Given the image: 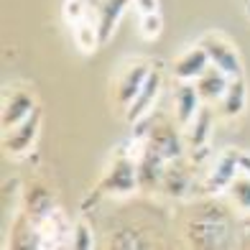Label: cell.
Masks as SVG:
<instances>
[{
  "mask_svg": "<svg viewBox=\"0 0 250 250\" xmlns=\"http://www.w3.org/2000/svg\"><path fill=\"white\" fill-rule=\"evenodd\" d=\"M141 153H143V141H138V146L133 143V151H123V148L115 151L110 166L105 168V176L100 181L102 194L128 197L135 189H141V184H138V156Z\"/></svg>",
  "mask_w": 250,
  "mask_h": 250,
  "instance_id": "1",
  "label": "cell"
},
{
  "mask_svg": "<svg viewBox=\"0 0 250 250\" xmlns=\"http://www.w3.org/2000/svg\"><path fill=\"white\" fill-rule=\"evenodd\" d=\"M230 235L227 212L217 204H204L187 222V240L191 248H220Z\"/></svg>",
  "mask_w": 250,
  "mask_h": 250,
  "instance_id": "2",
  "label": "cell"
},
{
  "mask_svg": "<svg viewBox=\"0 0 250 250\" xmlns=\"http://www.w3.org/2000/svg\"><path fill=\"white\" fill-rule=\"evenodd\" d=\"M179 128L181 125L176 120L153 118V125H151V130L143 141L148 148L161 153L166 161H174V158H181V153H184V141H187V138H181Z\"/></svg>",
  "mask_w": 250,
  "mask_h": 250,
  "instance_id": "3",
  "label": "cell"
},
{
  "mask_svg": "<svg viewBox=\"0 0 250 250\" xmlns=\"http://www.w3.org/2000/svg\"><path fill=\"white\" fill-rule=\"evenodd\" d=\"M243 171V166H240V153L232 151V148H227L222 151L217 158H214V164L209 166V171L207 176H204V184H202V191L204 194H222V191H227V187L232 184V179Z\"/></svg>",
  "mask_w": 250,
  "mask_h": 250,
  "instance_id": "4",
  "label": "cell"
},
{
  "mask_svg": "<svg viewBox=\"0 0 250 250\" xmlns=\"http://www.w3.org/2000/svg\"><path fill=\"white\" fill-rule=\"evenodd\" d=\"M199 43L204 46V51H207L209 62H212L214 66H220V69L227 72L230 77H240V74H243V62H240V56H237L235 46L222 36V33H217V31L204 33V36L199 39Z\"/></svg>",
  "mask_w": 250,
  "mask_h": 250,
  "instance_id": "5",
  "label": "cell"
},
{
  "mask_svg": "<svg viewBox=\"0 0 250 250\" xmlns=\"http://www.w3.org/2000/svg\"><path fill=\"white\" fill-rule=\"evenodd\" d=\"M39 130H41V110L36 107L23 123L13 125L10 130H3V148H5V153H10V156L28 153L33 148V143H36V138H39Z\"/></svg>",
  "mask_w": 250,
  "mask_h": 250,
  "instance_id": "6",
  "label": "cell"
},
{
  "mask_svg": "<svg viewBox=\"0 0 250 250\" xmlns=\"http://www.w3.org/2000/svg\"><path fill=\"white\" fill-rule=\"evenodd\" d=\"M133 5V0H89V18L97 23L102 43H107L118 31L123 13Z\"/></svg>",
  "mask_w": 250,
  "mask_h": 250,
  "instance_id": "7",
  "label": "cell"
},
{
  "mask_svg": "<svg viewBox=\"0 0 250 250\" xmlns=\"http://www.w3.org/2000/svg\"><path fill=\"white\" fill-rule=\"evenodd\" d=\"M148 74H151V64L143 59H133L120 69V74L115 79V95H118V102L123 107H128L135 100V95L141 92V87L148 79Z\"/></svg>",
  "mask_w": 250,
  "mask_h": 250,
  "instance_id": "8",
  "label": "cell"
},
{
  "mask_svg": "<svg viewBox=\"0 0 250 250\" xmlns=\"http://www.w3.org/2000/svg\"><path fill=\"white\" fill-rule=\"evenodd\" d=\"M161 84H164L161 72L151 69L148 79H146L143 87H141V92L135 95V100L130 102L128 107H125V118H128L130 125H133L135 120H141V118H146V115H151V110H153V105H156V100H158V95H161Z\"/></svg>",
  "mask_w": 250,
  "mask_h": 250,
  "instance_id": "9",
  "label": "cell"
},
{
  "mask_svg": "<svg viewBox=\"0 0 250 250\" xmlns=\"http://www.w3.org/2000/svg\"><path fill=\"white\" fill-rule=\"evenodd\" d=\"M36 100L26 89H13V92H5L3 97V130H10L13 125L23 123L33 110H36Z\"/></svg>",
  "mask_w": 250,
  "mask_h": 250,
  "instance_id": "10",
  "label": "cell"
},
{
  "mask_svg": "<svg viewBox=\"0 0 250 250\" xmlns=\"http://www.w3.org/2000/svg\"><path fill=\"white\" fill-rule=\"evenodd\" d=\"M230 74L222 72L220 66L209 64L207 69H204L197 79H194V87L202 97V102H220L222 95L227 92V87H230Z\"/></svg>",
  "mask_w": 250,
  "mask_h": 250,
  "instance_id": "11",
  "label": "cell"
},
{
  "mask_svg": "<svg viewBox=\"0 0 250 250\" xmlns=\"http://www.w3.org/2000/svg\"><path fill=\"white\" fill-rule=\"evenodd\" d=\"M209 64H212V62H209L207 51H204V46H202V43H197V46L187 49V51L174 62L171 72H174V77L179 79V82H194V79H197L204 69H207Z\"/></svg>",
  "mask_w": 250,
  "mask_h": 250,
  "instance_id": "12",
  "label": "cell"
},
{
  "mask_svg": "<svg viewBox=\"0 0 250 250\" xmlns=\"http://www.w3.org/2000/svg\"><path fill=\"white\" fill-rule=\"evenodd\" d=\"M199 107H202V97L197 92L194 82H181L176 87V95H174V120L181 128H187L199 112Z\"/></svg>",
  "mask_w": 250,
  "mask_h": 250,
  "instance_id": "13",
  "label": "cell"
},
{
  "mask_svg": "<svg viewBox=\"0 0 250 250\" xmlns=\"http://www.w3.org/2000/svg\"><path fill=\"white\" fill-rule=\"evenodd\" d=\"M212 123H214V115H212V110L207 105H202L199 112L194 115V120H191L187 125V133H184V138H187V146L191 151H202V148H207V143H209V135H212Z\"/></svg>",
  "mask_w": 250,
  "mask_h": 250,
  "instance_id": "14",
  "label": "cell"
},
{
  "mask_svg": "<svg viewBox=\"0 0 250 250\" xmlns=\"http://www.w3.org/2000/svg\"><path fill=\"white\" fill-rule=\"evenodd\" d=\"M191 187V174L184 164H179V158L168 161L164 168V179H161V191L168 197H184Z\"/></svg>",
  "mask_w": 250,
  "mask_h": 250,
  "instance_id": "15",
  "label": "cell"
},
{
  "mask_svg": "<svg viewBox=\"0 0 250 250\" xmlns=\"http://www.w3.org/2000/svg\"><path fill=\"white\" fill-rule=\"evenodd\" d=\"M56 207V199L51 194V189H46L43 184H31L23 191V212L31 214L33 220H41L43 214H49Z\"/></svg>",
  "mask_w": 250,
  "mask_h": 250,
  "instance_id": "16",
  "label": "cell"
},
{
  "mask_svg": "<svg viewBox=\"0 0 250 250\" xmlns=\"http://www.w3.org/2000/svg\"><path fill=\"white\" fill-rule=\"evenodd\" d=\"M220 102H222V115L225 118H235L245 110V105H248V84H245L243 74L230 79V87H227V92L222 95Z\"/></svg>",
  "mask_w": 250,
  "mask_h": 250,
  "instance_id": "17",
  "label": "cell"
},
{
  "mask_svg": "<svg viewBox=\"0 0 250 250\" xmlns=\"http://www.w3.org/2000/svg\"><path fill=\"white\" fill-rule=\"evenodd\" d=\"M72 33H74V43L77 49L82 54H92L102 46V36H100V28L92 18H82L77 21V23H72Z\"/></svg>",
  "mask_w": 250,
  "mask_h": 250,
  "instance_id": "18",
  "label": "cell"
},
{
  "mask_svg": "<svg viewBox=\"0 0 250 250\" xmlns=\"http://www.w3.org/2000/svg\"><path fill=\"white\" fill-rule=\"evenodd\" d=\"M225 194H227V199H230L240 212L250 214V174L248 171H240V174L232 179V184L227 187Z\"/></svg>",
  "mask_w": 250,
  "mask_h": 250,
  "instance_id": "19",
  "label": "cell"
},
{
  "mask_svg": "<svg viewBox=\"0 0 250 250\" xmlns=\"http://www.w3.org/2000/svg\"><path fill=\"white\" fill-rule=\"evenodd\" d=\"M161 31H164L161 10L141 16V21H138V33H141V39H146V41H156L158 36H161Z\"/></svg>",
  "mask_w": 250,
  "mask_h": 250,
  "instance_id": "20",
  "label": "cell"
},
{
  "mask_svg": "<svg viewBox=\"0 0 250 250\" xmlns=\"http://www.w3.org/2000/svg\"><path fill=\"white\" fill-rule=\"evenodd\" d=\"M69 248H77V250H89L95 248V235H92V227H89L84 220H77L74 227H72V240H69Z\"/></svg>",
  "mask_w": 250,
  "mask_h": 250,
  "instance_id": "21",
  "label": "cell"
},
{
  "mask_svg": "<svg viewBox=\"0 0 250 250\" xmlns=\"http://www.w3.org/2000/svg\"><path fill=\"white\" fill-rule=\"evenodd\" d=\"M89 16V0H64V18L69 26Z\"/></svg>",
  "mask_w": 250,
  "mask_h": 250,
  "instance_id": "22",
  "label": "cell"
},
{
  "mask_svg": "<svg viewBox=\"0 0 250 250\" xmlns=\"http://www.w3.org/2000/svg\"><path fill=\"white\" fill-rule=\"evenodd\" d=\"M135 10H138V16H146V13H156L158 8H161V3L158 0H133Z\"/></svg>",
  "mask_w": 250,
  "mask_h": 250,
  "instance_id": "23",
  "label": "cell"
},
{
  "mask_svg": "<svg viewBox=\"0 0 250 250\" xmlns=\"http://www.w3.org/2000/svg\"><path fill=\"white\" fill-rule=\"evenodd\" d=\"M240 166H243V171L250 174V153H240Z\"/></svg>",
  "mask_w": 250,
  "mask_h": 250,
  "instance_id": "24",
  "label": "cell"
},
{
  "mask_svg": "<svg viewBox=\"0 0 250 250\" xmlns=\"http://www.w3.org/2000/svg\"><path fill=\"white\" fill-rule=\"evenodd\" d=\"M243 227L250 232V214H245V217H243Z\"/></svg>",
  "mask_w": 250,
  "mask_h": 250,
  "instance_id": "25",
  "label": "cell"
}]
</instances>
